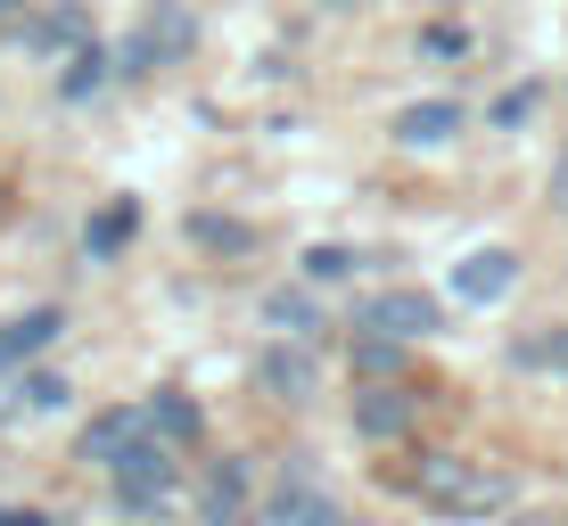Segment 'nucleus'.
I'll return each mask as SVG.
<instances>
[{"mask_svg": "<svg viewBox=\"0 0 568 526\" xmlns=\"http://www.w3.org/2000/svg\"><path fill=\"white\" fill-rule=\"evenodd\" d=\"M404 485L420 494V510H437V518H454V526L511 510V477L486 470V461H454V453H420L413 470H404Z\"/></svg>", "mask_w": 568, "mask_h": 526, "instance_id": "nucleus-1", "label": "nucleus"}, {"mask_svg": "<svg viewBox=\"0 0 568 526\" xmlns=\"http://www.w3.org/2000/svg\"><path fill=\"white\" fill-rule=\"evenodd\" d=\"M173 485H182V453L173 444H156V436L124 444V461H115V502L124 510H165Z\"/></svg>", "mask_w": 568, "mask_h": 526, "instance_id": "nucleus-2", "label": "nucleus"}, {"mask_svg": "<svg viewBox=\"0 0 568 526\" xmlns=\"http://www.w3.org/2000/svg\"><path fill=\"white\" fill-rule=\"evenodd\" d=\"M437 297H420V288H379V297L363 305V329L387 345H413V338H437Z\"/></svg>", "mask_w": 568, "mask_h": 526, "instance_id": "nucleus-3", "label": "nucleus"}, {"mask_svg": "<svg viewBox=\"0 0 568 526\" xmlns=\"http://www.w3.org/2000/svg\"><path fill=\"white\" fill-rule=\"evenodd\" d=\"M511 288H519V256L511 247H478V256L454 264V297L462 305H503Z\"/></svg>", "mask_w": 568, "mask_h": 526, "instance_id": "nucleus-4", "label": "nucleus"}, {"mask_svg": "<svg viewBox=\"0 0 568 526\" xmlns=\"http://www.w3.org/2000/svg\"><path fill=\"white\" fill-rule=\"evenodd\" d=\"M256 379H264L281 403H313V395H322V362H313L297 338H288V345H264V354H256Z\"/></svg>", "mask_w": 568, "mask_h": 526, "instance_id": "nucleus-5", "label": "nucleus"}, {"mask_svg": "<svg viewBox=\"0 0 568 526\" xmlns=\"http://www.w3.org/2000/svg\"><path fill=\"white\" fill-rule=\"evenodd\" d=\"M149 436V420H141V403H115V412H100L83 427V436H74V461H100V470H115V461H124V444H141Z\"/></svg>", "mask_w": 568, "mask_h": 526, "instance_id": "nucleus-6", "label": "nucleus"}, {"mask_svg": "<svg viewBox=\"0 0 568 526\" xmlns=\"http://www.w3.org/2000/svg\"><path fill=\"white\" fill-rule=\"evenodd\" d=\"M199 518L206 526H247V461H214L199 477Z\"/></svg>", "mask_w": 568, "mask_h": 526, "instance_id": "nucleus-7", "label": "nucleus"}, {"mask_svg": "<svg viewBox=\"0 0 568 526\" xmlns=\"http://www.w3.org/2000/svg\"><path fill=\"white\" fill-rule=\"evenodd\" d=\"M387 132H396L404 148H445L462 132V100H413V107H396Z\"/></svg>", "mask_w": 568, "mask_h": 526, "instance_id": "nucleus-8", "label": "nucleus"}, {"mask_svg": "<svg viewBox=\"0 0 568 526\" xmlns=\"http://www.w3.org/2000/svg\"><path fill=\"white\" fill-rule=\"evenodd\" d=\"M182 42H190V17H182V9H156L149 25L132 33V42H124V58H115V66H124V74H149L156 58H173Z\"/></svg>", "mask_w": 568, "mask_h": 526, "instance_id": "nucleus-9", "label": "nucleus"}, {"mask_svg": "<svg viewBox=\"0 0 568 526\" xmlns=\"http://www.w3.org/2000/svg\"><path fill=\"white\" fill-rule=\"evenodd\" d=\"M355 427L371 444H404V436H413V403H404L396 386H363V395H355Z\"/></svg>", "mask_w": 568, "mask_h": 526, "instance_id": "nucleus-10", "label": "nucleus"}, {"mask_svg": "<svg viewBox=\"0 0 568 526\" xmlns=\"http://www.w3.org/2000/svg\"><path fill=\"white\" fill-rule=\"evenodd\" d=\"M141 420H149V436H156V444H173V453H190V444H199V427H206V420H199V403L173 395V386L141 403Z\"/></svg>", "mask_w": 568, "mask_h": 526, "instance_id": "nucleus-11", "label": "nucleus"}, {"mask_svg": "<svg viewBox=\"0 0 568 526\" xmlns=\"http://www.w3.org/2000/svg\"><path fill=\"white\" fill-rule=\"evenodd\" d=\"M58 329H67V313H58V305H33V313H17L9 329H0V370L33 362V354H42V345L58 338Z\"/></svg>", "mask_w": 568, "mask_h": 526, "instance_id": "nucleus-12", "label": "nucleus"}, {"mask_svg": "<svg viewBox=\"0 0 568 526\" xmlns=\"http://www.w3.org/2000/svg\"><path fill=\"white\" fill-rule=\"evenodd\" d=\"M132 230H141V206H132V198H108L100 214H91V230H83V256H91V264H115V256L132 247Z\"/></svg>", "mask_w": 568, "mask_h": 526, "instance_id": "nucleus-13", "label": "nucleus"}, {"mask_svg": "<svg viewBox=\"0 0 568 526\" xmlns=\"http://www.w3.org/2000/svg\"><path fill=\"white\" fill-rule=\"evenodd\" d=\"M26 42L50 50V58L58 50L74 58V50H91V25H83V9H50V17H26Z\"/></svg>", "mask_w": 568, "mask_h": 526, "instance_id": "nucleus-14", "label": "nucleus"}, {"mask_svg": "<svg viewBox=\"0 0 568 526\" xmlns=\"http://www.w3.org/2000/svg\"><path fill=\"white\" fill-rule=\"evenodd\" d=\"M264 321L288 329V338H305V329H322V305L297 297V288H272V297H264Z\"/></svg>", "mask_w": 568, "mask_h": 526, "instance_id": "nucleus-15", "label": "nucleus"}, {"mask_svg": "<svg viewBox=\"0 0 568 526\" xmlns=\"http://www.w3.org/2000/svg\"><path fill=\"white\" fill-rule=\"evenodd\" d=\"M190 239L214 247V256H247V247H256V230H247V223H223V214H190Z\"/></svg>", "mask_w": 568, "mask_h": 526, "instance_id": "nucleus-16", "label": "nucleus"}, {"mask_svg": "<svg viewBox=\"0 0 568 526\" xmlns=\"http://www.w3.org/2000/svg\"><path fill=\"white\" fill-rule=\"evenodd\" d=\"M100 83H108V58H100V50H74V58H67V83H58V91H67V100H91Z\"/></svg>", "mask_w": 568, "mask_h": 526, "instance_id": "nucleus-17", "label": "nucleus"}, {"mask_svg": "<svg viewBox=\"0 0 568 526\" xmlns=\"http://www.w3.org/2000/svg\"><path fill=\"white\" fill-rule=\"evenodd\" d=\"M355 264H363L355 247H305V280H346Z\"/></svg>", "mask_w": 568, "mask_h": 526, "instance_id": "nucleus-18", "label": "nucleus"}, {"mask_svg": "<svg viewBox=\"0 0 568 526\" xmlns=\"http://www.w3.org/2000/svg\"><path fill=\"white\" fill-rule=\"evenodd\" d=\"M519 362H536V370H568V329H552V338H527V345H519Z\"/></svg>", "mask_w": 568, "mask_h": 526, "instance_id": "nucleus-19", "label": "nucleus"}, {"mask_svg": "<svg viewBox=\"0 0 568 526\" xmlns=\"http://www.w3.org/2000/svg\"><path fill=\"white\" fill-rule=\"evenodd\" d=\"M355 362H363V379H379V370H396V345L363 329V338H355Z\"/></svg>", "mask_w": 568, "mask_h": 526, "instance_id": "nucleus-20", "label": "nucleus"}, {"mask_svg": "<svg viewBox=\"0 0 568 526\" xmlns=\"http://www.w3.org/2000/svg\"><path fill=\"white\" fill-rule=\"evenodd\" d=\"M527 115H536V91H503V100H495V124H527Z\"/></svg>", "mask_w": 568, "mask_h": 526, "instance_id": "nucleus-21", "label": "nucleus"}, {"mask_svg": "<svg viewBox=\"0 0 568 526\" xmlns=\"http://www.w3.org/2000/svg\"><path fill=\"white\" fill-rule=\"evenodd\" d=\"M420 50H428V58H462V50H469V33H462V25H428V42H420Z\"/></svg>", "mask_w": 568, "mask_h": 526, "instance_id": "nucleus-22", "label": "nucleus"}, {"mask_svg": "<svg viewBox=\"0 0 568 526\" xmlns=\"http://www.w3.org/2000/svg\"><path fill=\"white\" fill-rule=\"evenodd\" d=\"M26 403L33 412H58V403H67V379H26Z\"/></svg>", "mask_w": 568, "mask_h": 526, "instance_id": "nucleus-23", "label": "nucleus"}, {"mask_svg": "<svg viewBox=\"0 0 568 526\" xmlns=\"http://www.w3.org/2000/svg\"><path fill=\"white\" fill-rule=\"evenodd\" d=\"M552 206H560V214H568V157H560V165H552Z\"/></svg>", "mask_w": 568, "mask_h": 526, "instance_id": "nucleus-24", "label": "nucleus"}, {"mask_svg": "<svg viewBox=\"0 0 568 526\" xmlns=\"http://www.w3.org/2000/svg\"><path fill=\"white\" fill-rule=\"evenodd\" d=\"M0 526H50L42 510H0Z\"/></svg>", "mask_w": 568, "mask_h": 526, "instance_id": "nucleus-25", "label": "nucleus"}, {"mask_svg": "<svg viewBox=\"0 0 568 526\" xmlns=\"http://www.w3.org/2000/svg\"><path fill=\"white\" fill-rule=\"evenodd\" d=\"M305 526H346L338 510H305Z\"/></svg>", "mask_w": 568, "mask_h": 526, "instance_id": "nucleus-26", "label": "nucleus"}, {"mask_svg": "<svg viewBox=\"0 0 568 526\" xmlns=\"http://www.w3.org/2000/svg\"><path fill=\"white\" fill-rule=\"evenodd\" d=\"M0 25H26V9H17V0H0Z\"/></svg>", "mask_w": 568, "mask_h": 526, "instance_id": "nucleus-27", "label": "nucleus"}, {"mask_svg": "<svg viewBox=\"0 0 568 526\" xmlns=\"http://www.w3.org/2000/svg\"><path fill=\"white\" fill-rule=\"evenodd\" d=\"M519 526H560V518H519Z\"/></svg>", "mask_w": 568, "mask_h": 526, "instance_id": "nucleus-28", "label": "nucleus"}]
</instances>
